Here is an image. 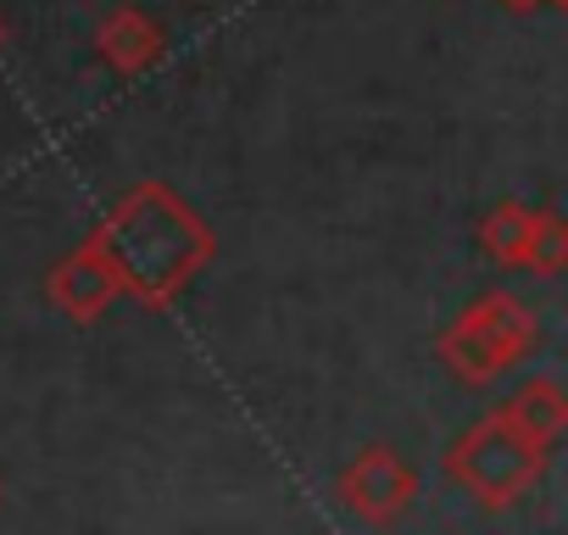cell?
<instances>
[{
  "mask_svg": "<svg viewBox=\"0 0 568 535\" xmlns=\"http://www.w3.org/2000/svg\"><path fill=\"white\" fill-rule=\"evenodd\" d=\"M90 234L118 262L123 291L151 313L173 307L217 256V234L206 229V218L162 179H145L118 195V206Z\"/></svg>",
  "mask_w": 568,
  "mask_h": 535,
  "instance_id": "cell-1",
  "label": "cell"
},
{
  "mask_svg": "<svg viewBox=\"0 0 568 535\" xmlns=\"http://www.w3.org/2000/svg\"><path fill=\"white\" fill-rule=\"evenodd\" d=\"M546 457H551V446L535 441V435L496 402L485 418H474V424L446 446V480H452L457 491H468L479 507L501 513V507L524 502V496L540 485Z\"/></svg>",
  "mask_w": 568,
  "mask_h": 535,
  "instance_id": "cell-2",
  "label": "cell"
},
{
  "mask_svg": "<svg viewBox=\"0 0 568 535\" xmlns=\"http://www.w3.org/2000/svg\"><path fill=\"white\" fill-rule=\"evenodd\" d=\"M540 330H535V313L513 296V291H490L479 302H468L440 335H435V352L440 363L463 380V385H490L501 380L507 369H518L529 352H535Z\"/></svg>",
  "mask_w": 568,
  "mask_h": 535,
  "instance_id": "cell-3",
  "label": "cell"
},
{
  "mask_svg": "<svg viewBox=\"0 0 568 535\" xmlns=\"http://www.w3.org/2000/svg\"><path fill=\"white\" fill-rule=\"evenodd\" d=\"M418 491H424V480H418V468L396 452V446H363L352 463H346V474H341V496H346V507L357 513V518H368V524H396L413 502H418Z\"/></svg>",
  "mask_w": 568,
  "mask_h": 535,
  "instance_id": "cell-4",
  "label": "cell"
},
{
  "mask_svg": "<svg viewBox=\"0 0 568 535\" xmlns=\"http://www.w3.org/2000/svg\"><path fill=\"white\" fill-rule=\"evenodd\" d=\"M45 296H51V307L62 313V319H73V324H95L118 296H129L123 291V274H118V262L106 256V245L95 240V234H84L51 274H45Z\"/></svg>",
  "mask_w": 568,
  "mask_h": 535,
  "instance_id": "cell-5",
  "label": "cell"
},
{
  "mask_svg": "<svg viewBox=\"0 0 568 535\" xmlns=\"http://www.w3.org/2000/svg\"><path fill=\"white\" fill-rule=\"evenodd\" d=\"M162 51H168V29H162L151 12H140V7H118V12H106L101 29H95V57H101L118 79H140L145 68L162 62Z\"/></svg>",
  "mask_w": 568,
  "mask_h": 535,
  "instance_id": "cell-6",
  "label": "cell"
},
{
  "mask_svg": "<svg viewBox=\"0 0 568 535\" xmlns=\"http://www.w3.org/2000/svg\"><path fill=\"white\" fill-rule=\"evenodd\" d=\"M535 218H540V206H524V201H496L479 223H474V240H479V251L490 256V262H501V268H529V240H535Z\"/></svg>",
  "mask_w": 568,
  "mask_h": 535,
  "instance_id": "cell-7",
  "label": "cell"
},
{
  "mask_svg": "<svg viewBox=\"0 0 568 535\" xmlns=\"http://www.w3.org/2000/svg\"><path fill=\"white\" fill-rule=\"evenodd\" d=\"M501 407H507L535 441H546V446H557V441L568 435V391H562L557 380H524V385H513V391L501 396Z\"/></svg>",
  "mask_w": 568,
  "mask_h": 535,
  "instance_id": "cell-8",
  "label": "cell"
},
{
  "mask_svg": "<svg viewBox=\"0 0 568 535\" xmlns=\"http://www.w3.org/2000/svg\"><path fill=\"white\" fill-rule=\"evenodd\" d=\"M524 274H535V280L568 274V218L557 206H540V218H535V240H529V268H524Z\"/></svg>",
  "mask_w": 568,
  "mask_h": 535,
  "instance_id": "cell-9",
  "label": "cell"
},
{
  "mask_svg": "<svg viewBox=\"0 0 568 535\" xmlns=\"http://www.w3.org/2000/svg\"><path fill=\"white\" fill-rule=\"evenodd\" d=\"M496 7H501V12H518V18H524V12H540V7H551V0H496Z\"/></svg>",
  "mask_w": 568,
  "mask_h": 535,
  "instance_id": "cell-10",
  "label": "cell"
},
{
  "mask_svg": "<svg viewBox=\"0 0 568 535\" xmlns=\"http://www.w3.org/2000/svg\"><path fill=\"white\" fill-rule=\"evenodd\" d=\"M0 51H7V18H0Z\"/></svg>",
  "mask_w": 568,
  "mask_h": 535,
  "instance_id": "cell-11",
  "label": "cell"
},
{
  "mask_svg": "<svg viewBox=\"0 0 568 535\" xmlns=\"http://www.w3.org/2000/svg\"><path fill=\"white\" fill-rule=\"evenodd\" d=\"M551 7H557V12H562V18H568V0H551Z\"/></svg>",
  "mask_w": 568,
  "mask_h": 535,
  "instance_id": "cell-12",
  "label": "cell"
}]
</instances>
